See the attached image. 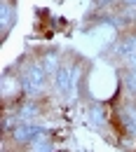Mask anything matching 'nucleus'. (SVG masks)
<instances>
[{
    "label": "nucleus",
    "mask_w": 136,
    "mask_h": 152,
    "mask_svg": "<svg viewBox=\"0 0 136 152\" xmlns=\"http://www.w3.org/2000/svg\"><path fill=\"white\" fill-rule=\"evenodd\" d=\"M103 73H96V75H92V87H94V91L96 96H110L113 94V89H115V77H113V70H108L106 77H101Z\"/></svg>",
    "instance_id": "obj_1"
}]
</instances>
